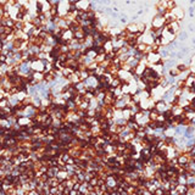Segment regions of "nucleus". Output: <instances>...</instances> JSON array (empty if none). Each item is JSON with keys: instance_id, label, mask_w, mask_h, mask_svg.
Returning <instances> with one entry per match:
<instances>
[{"instance_id": "obj_1", "label": "nucleus", "mask_w": 195, "mask_h": 195, "mask_svg": "<svg viewBox=\"0 0 195 195\" xmlns=\"http://www.w3.org/2000/svg\"><path fill=\"white\" fill-rule=\"evenodd\" d=\"M165 17L164 16H161V15H155L154 17L151 19V22H150V28L152 29H162L165 27Z\"/></svg>"}, {"instance_id": "obj_2", "label": "nucleus", "mask_w": 195, "mask_h": 195, "mask_svg": "<svg viewBox=\"0 0 195 195\" xmlns=\"http://www.w3.org/2000/svg\"><path fill=\"white\" fill-rule=\"evenodd\" d=\"M70 10V0H60L58 4V15L60 17H65Z\"/></svg>"}, {"instance_id": "obj_3", "label": "nucleus", "mask_w": 195, "mask_h": 195, "mask_svg": "<svg viewBox=\"0 0 195 195\" xmlns=\"http://www.w3.org/2000/svg\"><path fill=\"white\" fill-rule=\"evenodd\" d=\"M75 6H76V9L78 11H85V12H88V11L93 10L92 4H90V0H76Z\"/></svg>"}, {"instance_id": "obj_4", "label": "nucleus", "mask_w": 195, "mask_h": 195, "mask_svg": "<svg viewBox=\"0 0 195 195\" xmlns=\"http://www.w3.org/2000/svg\"><path fill=\"white\" fill-rule=\"evenodd\" d=\"M169 12H171V15L173 16V20H174V21L182 22V21L184 20L185 12H184V10L182 9V7H179V6H176L174 9H173V10H171Z\"/></svg>"}, {"instance_id": "obj_5", "label": "nucleus", "mask_w": 195, "mask_h": 195, "mask_svg": "<svg viewBox=\"0 0 195 195\" xmlns=\"http://www.w3.org/2000/svg\"><path fill=\"white\" fill-rule=\"evenodd\" d=\"M171 106L168 104H166L164 100H156L155 101V105H154V110L157 111L159 115H162V113H165Z\"/></svg>"}, {"instance_id": "obj_6", "label": "nucleus", "mask_w": 195, "mask_h": 195, "mask_svg": "<svg viewBox=\"0 0 195 195\" xmlns=\"http://www.w3.org/2000/svg\"><path fill=\"white\" fill-rule=\"evenodd\" d=\"M166 26L169 28V31L172 32L173 34H178L179 32L182 31V22H178V21H172L169 24H166Z\"/></svg>"}, {"instance_id": "obj_7", "label": "nucleus", "mask_w": 195, "mask_h": 195, "mask_svg": "<svg viewBox=\"0 0 195 195\" xmlns=\"http://www.w3.org/2000/svg\"><path fill=\"white\" fill-rule=\"evenodd\" d=\"M125 29L131 34H137L138 33V26H137V22H129L126 24Z\"/></svg>"}, {"instance_id": "obj_8", "label": "nucleus", "mask_w": 195, "mask_h": 195, "mask_svg": "<svg viewBox=\"0 0 195 195\" xmlns=\"http://www.w3.org/2000/svg\"><path fill=\"white\" fill-rule=\"evenodd\" d=\"M102 49L105 50V54H109V53L113 51V45H112L111 39H110V40H106V42L102 44Z\"/></svg>"}, {"instance_id": "obj_9", "label": "nucleus", "mask_w": 195, "mask_h": 195, "mask_svg": "<svg viewBox=\"0 0 195 195\" xmlns=\"http://www.w3.org/2000/svg\"><path fill=\"white\" fill-rule=\"evenodd\" d=\"M73 37H75V39H77V40H82V39H84V37H85V33L83 32L82 27H80L78 31L73 32Z\"/></svg>"}, {"instance_id": "obj_10", "label": "nucleus", "mask_w": 195, "mask_h": 195, "mask_svg": "<svg viewBox=\"0 0 195 195\" xmlns=\"http://www.w3.org/2000/svg\"><path fill=\"white\" fill-rule=\"evenodd\" d=\"M176 190L179 193V195H185V193L188 191V186H186L185 184H178L176 186Z\"/></svg>"}, {"instance_id": "obj_11", "label": "nucleus", "mask_w": 195, "mask_h": 195, "mask_svg": "<svg viewBox=\"0 0 195 195\" xmlns=\"http://www.w3.org/2000/svg\"><path fill=\"white\" fill-rule=\"evenodd\" d=\"M186 38H188V33H186V32H184V31H181L179 33L177 34V38H176V39H178L179 42H184Z\"/></svg>"}, {"instance_id": "obj_12", "label": "nucleus", "mask_w": 195, "mask_h": 195, "mask_svg": "<svg viewBox=\"0 0 195 195\" xmlns=\"http://www.w3.org/2000/svg\"><path fill=\"white\" fill-rule=\"evenodd\" d=\"M22 28H23V22L22 21H15L14 31H22Z\"/></svg>"}, {"instance_id": "obj_13", "label": "nucleus", "mask_w": 195, "mask_h": 195, "mask_svg": "<svg viewBox=\"0 0 195 195\" xmlns=\"http://www.w3.org/2000/svg\"><path fill=\"white\" fill-rule=\"evenodd\" d=\"M194 12H195V5H191L190 7H189V16L193 19L194 17Z\"/></svg>"}, {"instance_id": "obj_14", "label": "nucleus", "mask_w": 195, "mask_h": 195, "mask_svg": "<svg viewBox=\"0 0 195 195\" xmlns=\"http://www.w3.org/2000/svg\"><path fill=\"white\" fill-rule=\"evenodd\" d=\"M4 12H5V10H4V6H3V5H0V17H3Z\"/></svg>"}, {"instance_id": "obj_15", "label": "nucleus", "mask_w": 195, "mask_h": 195, "mask_svg": "<svg viewBox=\"0 0 195 195\" xmlns=\"http://www.w3.org/2000/svg\"><path fill=\"white\" fill-rule=\"evenodd\" d=\"M6 3H7V0H0V5H6Z\"/></svg>"}, {"instance_id": "obj_16", "label": "nucleus", "mask_w": 195, "mask_h": 195, "mask_svg": "<svg viewBox=\"0 0 195 195\" xmlns=\"http://www.w3.org/2000/svg\"><path fill=\"white\" fill-rule=\"evenodd\" d=\"M189 3L190 5H195V0H189Z\"/></svg>"}, {"instance_id": "obj_17", "label": "nucleus", "mask_w": 195, "mask_h": 195, "mask_svg": "<svg viewBox=\"0 0 195 195\" xmlns=\"http://www.w3.org/2000/svg\"><path fill=\"white\" fill-rule=\"evenodd\" d=\"M191 43H193V44H194V45H195V37H194V38H193V39H191Z\"/></svg>"}, {"instance_id": "obj_18", "label": "nucleus", "mask_w": 195, "mask_h": 195, "mask_svg": "<svg viewBox=\"0 0 195 195\" xmlns=\"http://www.w3.org/2000/svg\"><path fill=\"white\" fill-rule=\"evenodd\" d=\"M194 85H195V76H194Z\"/></svg>"}]
</instances>
